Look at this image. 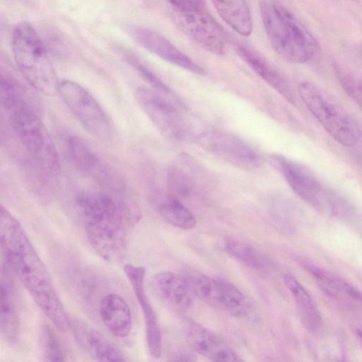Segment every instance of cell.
<instances>
[{
	"mask_svg": "<svg viewBox=\"0 0 362 362\" xmlns=\"http://www.w3.org/2000/svg\"><path fill=\"white\" fill-rule=\"evenodd\" d=\"M269 161L291 189L315 209L334 216L348 211V204L343 198L326 187L299 163L276 153L269 156Z\"/></svg>",
	"mask_w": 362,
	"mask_h": 362,
	"instance_id": "cell-7",
	"label": "cell"
},
{
	"mask_svg": "<svg viewBox=\"0 0 362 362\" xmlns=\"http://www.w3.org/2000/svg\"><path fill=\"white\" fill-rule=\"evenodd\" d=\"M185 335L194 351L211 361H242L240 356L219 336L197 323H189L185 328Z\"/></svg>",
	"mask_w": 362,
	"mask_h": 362,
	"instance_id": "cell-17",
	"label": "cell"
},
{
	"mask_svg": "<svg viewBox=\"0 0 362 362\" xmlns=\"http://www.w3.org/2000/svg\"><path fill=\"white\" fill-rule=\"evenodd\" d=\"M298 95L328 134L345 146H354L361 135L355 119L329 93L309 81L300 83Z\"/></svg>",
	"mask_w": 362,
	"mask_h": 362,
	"instance_id": "cell-6",
	"label": "cell"
},
{
	"mask_svg": "<svg viewBox=\"0 0 362 362\" xmlns=\"http://www.w3.org/2000/svg\"><path fill=\"white\" fill-rule=\"evenodd\" d=\"M127 32L135 42L165 61L194 74H205L203 67L156 31L140 26L129 25Z\"/></svg>",
	"mask_w": 362,
	"mask_h": 362,
	"instance_id": "cell-15",
	"label": "cell"
},
{
	"mask_svg": "<svg viewBox=\"0 0 362 362\" xmlns=\"http://www.w3.org/2000/svg\"><path fill=\"white\" fill-rule=\"evenodd\" d=\"M175 21L205 50L216 55L225 53L226 38L224 32L204 8L186 12L175 11Z\"/></svg>",
	"mask_w": 362,
	"mask_h": 362,
	"instance_id": "cell-13",
	"label": "cell"
},
{
	"mask_svg": "<svg viewBox=\"0 0 362 362\" xmlns=\"http://www.w3.org/2000/svg\"><path fill=\"white\" fill-rule=\"evenodd\" d=\"M283 279L293 297L303 325L310 332H317L322 327V319L315 300L294 276L285 274Z\"/></svg>",
	"mask_w": 362,
	"mask_h": 362,
	"instance_id": "cell-22",
	"label": "cell"
},
{
	"mask_svg": "<svg viewBox=\"0 0 362 362\" xmlns=\"http://www.w3.org/2000/svg\"><path fill=\"white\" fill-rule=\"evenodd\" d=\"M13 275L4 264L1 270L0 327L2 338L14 344L19 335L20 317Z\"/></svg>",
	"mask_w": 362,
	"mask_h": 362,
	"instance_id": "cell-18",
	"label": "cell"
},
{
	"mask_svg": "<svg viewBox=\"0 0 362 362\" xmlns=\"http://www.w3.org/2000/svg\"><path fill=\"white\" fill-rule=\"evenodd\" d=\"M124 272L129 280L141 310L146 339L150 355L158 358L162 354V337L158 320L145 291L146 271L143 267L126 264Z\"/></svg>",
	"mask_w": 362,
	"mask_h": 362,
	"instance_id": "cell-14",
	"label": "cell"
},
{
	"mask_svg": "<svg viewBox=\"0 0 362 362\" xmlns=\"http://www.w3.org/2000/svg\"><path fill=\"white\" fill-rule=\"evenodd\" d=\"M358 337H359V339H360V341H361V343H362V331H358Z\"/></svg>",
	"mask_w": 362,
	"mask_h": 362,
	"instance_id": "cell-32",
	"label": "cell"
},
{
	"mask_svg": "<svg viewBox=\"0 0 362 362\" xmlns=\"http://www.w3.org/2000/svg\"><path fill=\"white\" fill-rule=\"evenodd\" d=\"M137 103L157 129L167 139L186 141L192 136V129L177 107L154 90L139 88Z\"/></svg>",
	"mask_w": 362,
	"mask_h": 362,
	"instance_id": "cell-9",
	"label": "cell"
},
{
	"mask_svg": "<svg viewBox=\"0 0 362 362\" xmlns=\"http://www.w3.org/2000/svg\"><path fill=\"white\" fill-rule=\"evenodd\" d=\"M151 286L158 298L173 310L189 308L194 296L189 279L171 272H160L151 279Z\"/></svg>",
	"mask_w": 362,
	"mask_h": 362,
	"instance_id": "cell-16",
	"label": "cell"
},
{
	"mask_svg": "<svg viewBox=\"0 0 362 362\" xmlns=\"http://www.w3.org/2000/svg\"><path fill=\"white\" fill-rule=\"evenodd\" d=\"M194 141L206 151L239 168L252 170L261 164L256 150L233 133L207 131L198 134Z\"/></svg>",
	"mask_w": 362,
	"mask_h": 362,
	"instance_id": "cell-10",
	"label": "cell"
},
{
	"mask_svg": "<svg viewBox=\"0 0 362 362\" xmlns=\"http://www.w3.org/2000/svg\"><path fill=\"white\" fill-rule=\"evenodd\" d=\"M0 98L12 131L35 164L48 178H58L61 165L56 147L27 89L2 91Z\"/></svg>",
	"mask_w": 362,
	"mask_h": 362,
	"instance_id": "cell-3",
	"label": "cell"
},
{
	"mask_svg": "<svg viewBox=\"0 0 362 362\" xmlns=\"http://www.w3.org/2000/svg\"><path fill=\"white\" fill-rule=\"evenodd\" d=\"M1 250L4 263L29 292L37 305L59 331L70 329L69 319L49 272L19 221L2 204Z\"/></svg>",
	"mask_w": 362,
	"mask_h": 362,
	"instance_id": "cell-1",
	"label": "cell"
},
{
	"mask_svg": "<svg viewBox=\"0 0 362 362\" xmlns=\"http://www.w3.org/2000/svg\"><path fill=\"white\" fill-rule=\"evenodd\" d=\"M236 52L240 57L272 88L291 103H296V95L289 83L264 58L243 45H238Z\"/></svg>",
	"mask_w": 362,
	"mask_h": 362,
	"instance_id": "cell-20",
	"label": "cell"
},
{
	"mask_svg": "<svg viewBox=\"0 0 362 362\" xmlns=\"http://www.w3.org/2000/svg\"><path fill=\"white\" fill-rule=\"evenodd\" d=\"M75 206L94 250L106 261H122L127 251L128 230L140 218L136 203L125 192L92 190L78 194Z\"/></svg>",
	"mask_w": 362,
	"mask_h": 362,
	"instance_id": "cell-2",
	"label": "cell"
},
{
	"mask_svg": "<svg viewBox=\"0 0 362 362\" xmlns=\"http://www.w3.org/2000/svg\"><path fill=\"white\" fill-rule=\"evenodd\" d=\"M361 55H362V50H361Z\"/></svg>",
	"mask_w": 362,
	"mask_h": 362,
	"instance_id": "cell-33",
	"label": "cell"
},
{
	"mask_svg": "<svg viewBox=\"0 0 362 362\" xmlns=\"http://www.w3.org/2000/svg\"><path fill=\"white\" fill-rule=\"evenodd\" d=\"M127 62L153 88L154 90L163 95H169L170 88L148 66L143 64L137 57L128 54L126 56Z\"/></svg>",
	"mask_w": 362,
	"mask_h": 362,
	"instance_id": "cell-29",
	"label": "cell"
},
{
	"mask_svg": "<svg viewBox=\"0 0 362 362\" xmlns=\"http://www.w3.org/2000/svg\"><path fill=\"white\" fill-rule=\"evenodd\" d=\"M40 347L43 359L45 361H62L64 353L52 329L47 325H43L39 334Z\"/></svg>",
	"mask_w": 362,
	"mask_h": 362,
	"instance_id": "cell-28",
	"label": "cell"
},
{
	"mask_svg": "<svg viewBox=\"0 0 362 362\" xmlns=\"http://www.w3.org/2000/svg\"><path fill=\"white\" fill-rule=\"evenodd\" d=\"M175 11L186 12L204 8V0H167Z\"/></svg>",
	"mask_w": 362,
	"mask_h": 362,
	"instance_id": "cell-31",
	"label": "cell"
},
{
	"mask_svg": "<svg viewBox=\"0 0 362 362\" xmlns=\"http://www.w3.org/2000/svg\"><path fill=\"white\" fill-rule=\"evenodd\" d=\"M187 279L194 296L206 304L236 317L246 313L245 296L233 284L204 274L193 275Z\"/></svg>",
	"mask_w": 362,
	"mask_h": 362,
	"instance_id": "cell-11",
	"label": "cell"
},
{
	"mask_svg": "<svg viewBox=\"0 0 362 362\" xmlns=\"http://www.w3.org/2000/svg\"><path fill=\"white\" fill-rule=\"evenodd\" d=\"M259 7L269 41L282 58L297 64L320 58L321 47L317 40L290 10L268 1H262Z\"/></svg>",
	"mask_w": 362,
	"mask_h": 362,
	"instance_id": "cell-4",
	"label": "cell"
},
{
	"mask_svg": "<svg viewBox=\"0 0 362 362\" xmlns=\"http://www.w3.org/2000/svg\"><path fill=\"white\" fill-rule=\"evenodd\" d=\"M67 151L74 165L102 187L110 190L125 188L122 178L83 138L77 136H71L67 142Z\"/></svg>",
	"mask_w": 362,
	"mask_h": 362,
	"instance_id": "cell-12",
	"label": "cell"
},
{
	"mask_svg": "<svg viewBox=\"0 0 362 362\" xmlns=\"http://www.w3.org/2000/svg\"><path fill=\"white\" fill-rule=\"evenodd\" d=\"M222 19L238 33L250 35L252 21L245 0H211Z\"/></svg>",
	"mask_w": 362,
	"mask_h": 362,
	"instance_id": "cell-24",
	"label": "cell"
},
{
	"mask_svg": "<svg viewBox=\"0 0 362 362\" xmlns=\"http://www.w3.org/2000/svg\"><path fill=\"white\" fill-rule=\"evenodd\" d=\"M191 161L187 155H180L168 169L167 186L170 197L179 199L189 196L195 191L197 183Z\"/></svg>",
	"mask_w": 362,
	"mask_h": 362,
	"instance_id": "cell-23",
	"label": "cell"
},
{
	"mask_svg": "<svg viewBox=\"0 0 362 362\" xmlns=\"http://www.w3.org/2000/svg\"><path fill=\"white\" fill-rule=\"evenodd\" d=\"M161 218L168 224L184 230L194 228L197 219L179 199L169 196L158 206Z\"/></svg>",
	"mask_w": 362,
	"mask_h": 362,
	"instance_id": "cell-25",
	"label": "cell"
},
{
	"mask_svg": "<svg viewBox=\"0 0 362 362\" xmlns=\"http://www.w3.org/2000/svg\"><path fill=\"white\" fill-rule=\"evenodd\" d=\"M336 72L342 88L362 108V79L339 68Z\"/></svg>",
	"mask_w": 362,
	"mask_h": 362,
	"instance_id": "cell-30",
	"label": "cell"
},
{
	"mask_svg": "<svg viewBox=\"0 0 362 362\" xmlns=\"http://www.w3.org/2000/svg\"><path fill=\"white\" fill-rule=\"evenodd\" d=\"M59 93L63 100L83 126L95 137L107 141L112 136L109 117L93 95L76 82L64 80Z\"/></svg>",
	"mask_w": 362,
	"mask_h": 362,
	"instance_id": "cell-8",
	"label": "cell"
},
{
	"mask_svg": "<svg viewBox=\"0 0 362 362\" xmlns=\"http://www.w3.org/2000/svg\"><path fill=\"white\" fill-rule=\"evenodd\" d=\"M74 337L79 346L91 358L99 361H124L119 349L103 334L80 320H71Z\"/></svg>",
	"mask_w": 362,
	"mask_h": 362,
	"instance_id": "cell-19",
	"label": "cell"
},
{
	"mask_svg": "<svg viewBox=\"0 0 362 362\" xmlns=\"http://www.w3.org/2000/svg\"><path fill=\"white\" fill-rule=\"evenodd\" d=\"M11 47L18 69L33 88L47 95L59 93L55 69L42 39L30 25L21 23L14 27Z\"/></svg>",
	"mask_w": 362,
	"mask_h": 362,
	"instance_id": "cell-5",
	"label": "cell"
},
{
	"mask_svg": "<svg viewBox=\"0 0 362 362\" xmlns=\"http://www.w3.org/2000/svg\"><path fill=\"white\" fill-rule=\"evenodd\" d=\"M301 264L314 276L320 287L329 295L335 297L346 295L351 298H362L361 293H358L354 288L336 278L328 272L305 260L302 261Z\"/></svg>",
	"mask_w": 362,
	"mask_h": 362,
	"instance_id": "cell-26",
	"label": "cell"
},
{
	"mask_svg": "<svg viewBox=\"0 0 362 362\" xmlns=\"http://www.w3.org/2000/svg\"><path fill=\"white\" fill-rule=\"evenodd\" d=\"M100 317L115 337H125L132 329V316L130 308L122 297L116 293H108L99 303Z\"/></svg>",
	"mask_w": 362,
	"mask_h": 362,
	"instance_id": "cell-21",
	"label": "cell"
},
{
	"mask_svg": "<svg viewBox=\"0 0 362 362\" xmlns=\"http://www.w3.org/2000/svg\"><path fill=\"white\" fill-rule=\"evenodd\" d=\"M226 252L234 259L256 270H263L268 266L265 257L252 245L233 238L224 240Z\"/></svg>",
	"mask_w": 362,
	"mask_h": 362,
	"instance_id": "cell-27",
	"label": "cell"
}]
</instances>
